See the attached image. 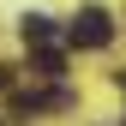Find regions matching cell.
<instances>
[{"label": "cell", "mask_w": 126, "mask_h": 126, "mask_svg": "<svg viewBox=\"0 0 126 126\" xmlns=\"http://www.w3.org/2000/svg\"><path fill=\"white\" fill-rule=\"evenodd\" d=\"M66 42H72V48H108V42H114V18H108L102 6H84L66 24Z\"/></svg>", "instance_id": "6da1fadb"}, {"label": "cell", "mask_w": 126, "mask_h": 126, "mask_svg": "<svg viewBox=\"0 0 126 126\" xmlns=\"http://www.w3.org/2000/svg\"><path fill=\"white\" fill-rule=\"evenodd\" d=\"M78 96H72V90H24V96H12V114H66V108H72Z\"/></svg>", "instance_id": "7a4b0ae2"}, {"label": "cell", "mask_w": 126, "mask_h": 126, "mask_svg": "<svg viewBox=\"0 0 126 126\" xmlns=\"http://www.w3.org/2000/svg\"><path fill=\"white\" fill-rule=\"evenodd\" d=\"M30 72L36 78H66V54H60L54 42H36V48H30Z\"/></svg>", "instance_id": "3957f363"}, {"label": "cell", "mask_w": 126, "mask_h": 126, "mask_svg": "<svg viewBox=\"0 0 126 126\" xmlns=\"http://www.w3.org/2000/svg\"><path fill=\"white\" fill-rule=\"evenodd\" d=\"M18 30H24V48H36V42H54V18H42V12H30Z\"/></svg>", "instance_id": "277c9868"}, {"label": "cell", "mask_w": 126, "mask_h": 126, "mask_svg": "<svg viewBox=\"0 0 126 126\" xmlns=\"http://www.w3.org/2000/svg\"><path fill=\"white\" fill-rule=\"evenodd\" d=\"M6 84H12V66H0V90H6Z\"/></svg>", "instance_id": "5b68a950"}, {"label": "cell", "mask_w": 126, "mask_h": 126, "mask_svg": "<svg viewBox=\"0 0 126 126\" xmlns=\"http://www.w3.org/2000/svg\"><path fill=\"white\" fill-rule=\"evenodd\" d=\"M114 84H120V90H126V72H114Z\"/></svg>", "instance_id": "8992f818"}]
</instances>
